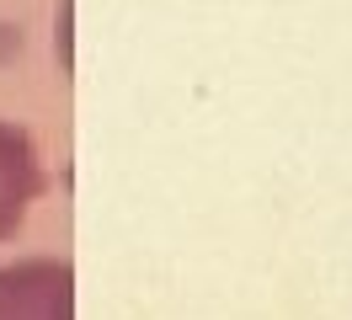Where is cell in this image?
I'll return each instance as SVG.
<instances>
[{"label": "cell", "mask_w": 352, "mask_h": 320, "mask_svg": "<svg viewBox=\"0 0 352 320\" xmlns=\"http://www.w3.org/2000/svg\"><path fill=\"white\" fill-rule=\"evenodd\" d=\"M43 198V166H38V149L32 134L16 123H0V240L27 224V209Z\"/></svg>", "instance_id": "1"}]
</instances>
